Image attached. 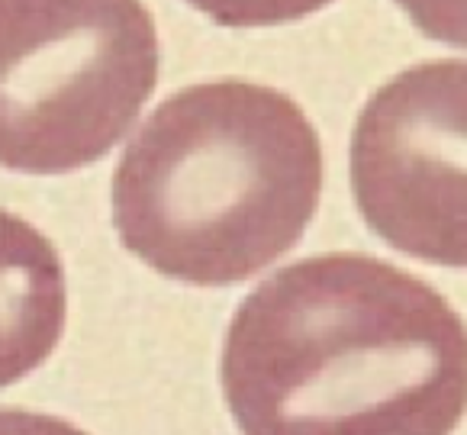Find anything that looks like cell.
Here are the masks:
<instances>
[{
	"label": "cell",
	"instance_id": "obj_1",
	"mask_svg": "<svg viewBox=\"0 0 467 435\" xmlns=\"http://www.w3.org/2000/svg\"><path fill=\"white\" fill-rule=\"evenodd\" d=\"M220 378L242 435H451L467 409V326L397 264L313 255L242 300Z\"/></svg>",
	"mask_w": 467,
	"mask_h": 435
},
{
	"label": "cell",
	"instance_id": "obj_2",
	"mask_svg": "<svg viewBox=\"0 0 467 435\" xmlns=\"http://www.w3.org/2000/svg\"><path fill=\"white\" fill-rule=\"evenodd\" d=\"M323 145L287 94L210 81L171 94L113 171V226L159 274L200 287L254 277L303 239Z\"/></svg>",
	"mask_w": 467,
	"mask_h": 435
},
{
	"label": "cell",
	"instance_id": "obj_3",
	"mask_svg": "<svg viewBox=\"0 0 467 435\" xmlns=\"http://www.w3.org/2000/svg\"><path fill=\"white\" fill-rule=\"evenodd\" d=\"M142 0H0V165L68 174L130 132L159 81Z\"/></svg>",
	"mask_w": 467,
	"mask_h": 435
},
{
	"label": "cell",
	"instance_id": "obj_4",
	"mask_svg": "<svg viewBox=\"0 0 467 435\" xmlns=\"http://www.w3.org/2000/svg\"><path fill=\"white\" fill-rule=\"evenodd\" d=\"M348 168L358 210L390 249L467 268V62L416 65L374 90Z\"/></svg>",
	"mask_w": 467,
	"mask_h": 435
},
{
	"label": "cell",
	"instance_id": "obj_5",
	"mask_svg": "<svg viewBox=\"0 0 467 435\" xmlns=\"http://www.w3.org/2000/svg\"><path fill=\"white\" fill-rule=\"evenodd\" d=\"M65 316L68 287L56 245L33 223L0 210V387L56 352Z\"/></svg>",
	"mask_w": 467,
	"mask_h": 435
},
{
	"label": "cell",
	"instance_id": "obj_6",
	"mask_svg": "<svg viewBox=\"0 0 467 435\" xmlns=\"http://www.w3.org/2000/svg\"><path fill=\"white\" fill-rule=\"evenodd\" d=\"M193 10L220 26H281L329 7L332 0H187Z\"/></svg>",
	"mask_w": 467,
	"mask_h": 435
},
{
	"label": "cell",
	"instance_id": "obj_7",
	"mask_svg": "<svg viewBox=\"0 0 467 435\" xmlns=\"http://www.w3.org/2000/svg\"><path fill=\"white\" fill-rule=\"evenodd\" d=\"M397 4L422 36L467 48V0H397Z\"/></svg>",
	"mask_w": 467,
	"mask_h": 435
},
{
	"label": "cell",
	"instance_id": "obj_8",
	"mask_svg": "<svg viewBox=\"0 0 467 435\" xmlns=\"http://www.w3.org/2000/svg\"><path fill=\"white\" fill-rule=\"evenodd\" d=\"M0 435H88V432L65 419H56V416L7 407L0 409Z\"/></svg>",
	"mask_w": 467,
	"mask_h": 435
}]
</instances>
